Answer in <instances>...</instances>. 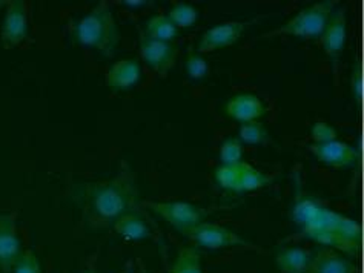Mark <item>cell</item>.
<instances>
[{"mask_svg": "<svg viewBox=\"0 0 364 273\" xmlns=\"http://www.w3.org/2000/svg\"><path fill=\"white\" fill-rule=\"evenodd\" d=\"M119 174L108 182L88 184L85 189V215L94 228H105L127 213L139 211L136 175L128 163H122Z\"/></svg>", "mask_w": 364, "mask_h": 273, "instance_id": "obj_1", "label": "cell"}, {"mask_svg": "<svg viewBox=\"0 0 364 273\" xmlns=\"http://www.w3.org/2000/svg\"><path fill=\"white\" fill-rule=\"evenodd\" d=\"M74 40L86 48L99 51L105 57H112L120 40V33L107 0H102L74 26Z\"/></svg>", "mask_w": 364, "mask_h": 273, "instance_id": "obj_2", "label": "cell"}, {"mask_svg": "<svg viewBox=\"0 0 364 273\" xmlns=\"http://www.w3.org/2000/svg\"><path fill=\"white\" fill-rule=\"evenodd\" d=\"M337 2L335 0H323V2L314 4L301 9L292 18L277 30L262 35L263 39H272V37H300V39H315L324 31L332 11Z\"/></svg>", "mask_w": 364, "mask_h": 273, "instance_id": "obj_3", "label": "cell"}, {"mask_svg": "<svg viewBox=\"0 0 364 273\" xmlns=\"http://www.w3.org/2000/svg\"><path fill=\"white\" fill-rule=\"evenodd\" d=\"M183 235L194 241L197 246L205 249H231V247H245V249H258L254 244L247 243L240 235L234 233L226 228H222L218 224L213 223H200L194 228H191L183 232Z\"/></svg>", "mask_w": 364, "mask_h": 273, "instance_id": "obj_4", "label": "cell"}, {"mask_svg": "<svg viewBox=\"0 0 364 273\" xmlns=\"http://www.w3.org/2000/svg\"><path fill=\"white\" fill-rule=\"evenodd\" d=\"M143 206L181 233L203 223L208 215L206 211L188 201H145Z\"/></svg>", "mask_w": 364, "mask_h": 273, "instance_id": "obj_5", "label": "cell"}, {"mask_svg": "<svg viewBox=\"0 0 364 273\" xmlns=\"http://www.w3.org/2000/svg\"><path fill=\"white\" fill-rule=\"evenodd\" d=\"M28 37V14L23 0H8L0 26V42L5 50L17 48Z\"/></svg>", "mask_w": 364, "mask_h": 273, "instance_id": "obj_6", "label": "cell"}, {"mask_svg": "<svg viewBox=\"0 0 364 273\" xmlns=\"http://www.w3.org/2000/svg\"><path fill=\"white\" fill-rule=\"evenodd\" d=\"M140 54L152 71L166 77L177 62L178 50L171 42L152 40L140 31Z\"/></svg>", "mask_w": 364, "mask_h": 273, "instance_id": "obj_7", "label": "cell"}, {"mask_svg": "<svg viewBox=\"0 0 364 273\" xmlns=\"http://www.w3.org/2000/svg\"><path fill=\"white\" fill-rule=\"evenodd\" d=\"M257 21L251 22H225L208 30L198 42V54H208L222 48H228L240 40L249 26L254 25Z\"/></svg>", "mask_w": 364, "mask_h": 273, "instance_id": "obj_8", "label": "cell"}, {"mask_svg": "<svg viewBox=\"0 0 364 273\" xmlns=\"http://www.w3.org/2000/svg\"><path fill=\"white\" fill-rule=\"evenodd\" d=\"M22 246L17 235V215L0 213V273H11Z\"/></svg>", "mask_w": 364, "mask_h": 273, "instance_id": "obj_9", "label": "cell"}, {"mask_svg": "<svg viewBox=\"0 0 364 273\" xmlns=\"http://www.w3.org/2000/svg\"><path fill=\"white\" fill-rule=\"evenodd\" d=\"M309 150L320 163L335 169H350L358 163L360 158L357 147L338 140L329 143H312Z\"/></svg>", "mask_w": 364, "mask_h": 273, "instance_id": "obj_10", "label": "cell"}, {"mask_svg": "<svg viewBox=\"0 0 364 273\" xmlns=\"http://www.w3.org/2000/svg\"><path fill=\"white\" fill-rule=\"evenodd\" d=\"M346 37H348L346 11H344V8L333 9L321 34V46L324 52L328 54V57L331 59L333 68H337L341 52L344 50V46H346Z\"/></svg>", "mask_w": 364, "mask_h": 273, "instance_id": "obj_11", "label": "cell"}, {"mask_svg": "<svg viewBox=\"0 0 364 273\" xmlns=\"http://www.w3.org/2000/svg\"><path fill=\"white\" fill-rule=\"evenodd\" d=\"M323 209V204L318 203L317 199H314L303 189L300 174H294V201H292V211L291 216L296 225L304 229L317 213Z\"/></svg>", "mask_w": 364, "mask_h": 273, "instance_id": "obj_12", "label": "cell"}, {"mask_svg": "<svg viewBox=\"0 0 364 273\" xmlns=\"http://www.w3.org/2000/svg\"><path fill=\"white\" fill-rule=\"evenodd\" d=\"M306 273H358V267L337 250L320 247L311 253Z\"/></svg>", "mask_w": 364, "mask_h": 273, "instance_id": "obj_13", "label": "cell"}, {"mask_svg": "<svg viewBox=\"0 0 364 273\" xmlns=\"http://www.w3.org/2000/svg\"><path fill=\"white\" fill-rule=\"evenodd\" d=\"M225 111L229 117L240 123L257 121L266 114L263 101L254 94H240V96L231 99L226 103Z\"/></svg>", "mask_w": 364, "mask_h": 273, "instance_id": "obj_14", "label": "cell"}, {"mask_svg": "<svg viewBox=\"0 0 364 273\" xmlns=\"http://www.w3.org/2000/svg\"><path fill=\"white\" fill-rule=\"evenodd\" d=\"M141 68L137 60L127 59L112 65L107 72V87L112 91H127L140 82Z\"/></svg>", "mask_w": 364, "mask_h": 273, "instance_id": "obj_15", "label": "cell"}, {"mask_svg": "<svg viewBox=\"0 0 364 273\" xmlns=\"http://www.w3.org/2000/svg\"><path fill=\"white\" fill-rule=\"evenodd\" d=\"M311 260V252L299 246L280 247L275 253L277 267L282 273H306Z\"/></svg>", "mask_w": 364, "mask_h": 273, "instance_id": "obj_16", "label": "cell"}, {"mask_svg": "<svg viewBox=\"0 0 364 273\" xmlns=\"http://www.w3.org/2000/svg\"><path fill=\"white\" fill-rule=\"evenodd\" d=\"M114 230L128 241H141L149 237V228L139 213H127L112 224Z\"/></svg>", "mask_w": 364, "mask_h": 273, "instance_id": "obj_17", "label": "cell"}, {"mask_svg": "<svg viewBox=\"0 0 364 273\" xmlns=\"http://www.w3.org/2000/svg\"><path fill=\"white\" fill-rule=\"evenodd\" d=\"M306 238L321 244L323 247H328L332 250H341L344 253H348V255H350V257H357L360 253V249H361L360 243L352 241L346 237H343L341 233L333 232V230L315 232V233H311L309 237H306Z\"/></svg>", "mask_w": 364, "mask_h": 273, "instance_id": "obj_18", "label": "cell"}, {"mask_svg": "<svg viewBox=\"0 0 364 273\" xmlns=\"http://www.w3.org/2000/svg\"><path fill=\"white\" fill-rule=\"evenodd\" d=\"M146 37L152 40H160V42H171L172 39H176L178 30L177 26L169 21L168 16L157 14L154 17H151L145 31H143Z\"/></svg>", "mask_w": 364, "mask_h": 273, "instance_id": "obj_19", "label": "cell"}, {"mask_svg": "<svg viewBox=\"0 0 364 273\" xmlns=\"http://www.w3.org/2000/svg\"><path fill=\"white\" fill-rule=\"evenodd\" d=\"M169 273H203L200 252L196 247H181Z\"/></svg>", "mask_w": 364, "mask_h": 273, "instance_id": "obj_20", "label": "cell"}, {"mask_svg": "<svg viewBox=\"0 0 364 273\" xmlns=\"http://www.w3.org/2000/svg\"><path fill=\"white\" fill-rule=\"evenodd\" d=\"M272 178L269 175L263 174L262 171H258L254 166L242 163V172H240V180H238V187L237 192H252L258 191L262 187L271 184Z\"/></svg>", "mask_w": 364, "mask_h": 273, "instance_id": "obj_21", "label": "cell"}, {"mask_svg": "<svg viewBox=\"0 0 364 273\" xmlns=\"http://www.w3.org/2000/svg\"><path fill=\"white\" fill-rule=\"evenodd\" d=\"M238 140H240V143L249 146H258L266 145L269 135H267L260 121H249V123H242L240 130H238Z\"/></svg>", "mask_w": 364, "mask_h": 273, "instance_id": "obj_22", "label": "cell"}, {"mask_svg": "<svg viewBox=\"0 0 364 273\" xmlns=\"http://www.w3.org/2000/svg\"><path fill=\"white\" fill-rule=\"evenodd\" d=\"M168 17H169V21L174 23L177 26V30H178V28L193 26L197 22L198 13L193 5L185 4V2H178L171 8Z\"/></svg>", "mask_w": 364, "mask_h": 273, "instance_id": "obj_23", "label": "cell"}, {"mask_svg": "<svg viewBox=\"0 0 364 273\" xmlns=\"http://www.w3.org/2000/svg\"><path fill=\"white\" fill-rule=\"evenodd\" d=\"M243 163V162H242ZM242 163L234 165V166H220L215 169V182L220 187H223L226 191L237 192L238 180H240V172H242Z\"/></svg>", "mask_w": 364, "mask_h": 273, "instance_id": "obj_24", "label": "cell"}, {"mask_svg": "<svg viewBox=\"0 0 364 273\" xmlns=\"http://www.w3.org/2000/svg\"><path fill=\"white\" fill-rule=\"evenodd\" d=\"M243 157V146L240 140L235 137L226 138L222 146H220V162L223 166H234L242 163Z\"/></svg>", "mask_w": 364, "mask_h": 273, "instance_id": "obj_25", "label": "cell"}, {"mask_svg": "<svg viewBox=\"0 0 364 273\" xmlns=\"http://www.w3.org/2000/svg\"><path fill=\"white\" fill-rule=\"evenodd\" d=\"M185 65H186L188 75L194 80H203L209 72L208 62L203 59L202 54H198L197 51H194L193 46H191V48L188 50Z\"/></svg>", "mask_w": 364, "mask_h": 273, "instance_id": "obj_26", "label": "cell"}, {"mask_svg": "<svg viewBox=\"0 0 364 273\" xmlns=\"http://www.w3.org/2000/svg\"><path fill=\"white\" fill-rule=\"evenodd\" d=\"M11 273H42L41 261L33 250H22Z\"/></svg>", "mask_w": 364, "mask_h": 273, "instance_id": "obj_27", "label": "cell"}, {"mask_svg": "<svg viewBox=\"0 0 364 273\" xmlns=\"http://www.w3.org/2000/svg\"><path fill=\"white\" fill-rule=\"evenodd\" d=\"M311 137L314 143H329V141L337 140L338 134L333 126L329 123H324V121H317L311 128Z\"/></svg>", "mask_w": 364, "mask_h": 273, "instance_id": "obj_28", "label": "cell"}, {"mask_svg": "<svg viewBox=\"0 0 364 273\" xmlns=\"http://www.w3.org/2000/svg\"><path fill=\"white\" fill-rule=\"evenodd\" d=\"M350 88H352V94H353V99H355L357 106L361 108V103H363V68H361L360 59H355V62H353Z\"/></svg>", "mask_w": 364, "mask_h": 273, "instance_id": "obj_29", "label": "cell"}, {"mask_svg": "<svg viewBox=\"0 0 364 273\" xmlns=\"http://www.w3.org/2000/svg\"><path fill=\"white\" fill-rule=\"evenodd\" d=\"M122 5L132 9H141L146 6H152V2H149V0H124V2H122Z\"/></svg>", "mask_w": 364, "mask_h": 273, "instance_id": "obj_30", "label": "cell"}, {"mask_svg": "<svg viewBox=\"0 0 364 273\" xmlns=\"http://www.w3.org/2000/svg\"><path fill=\"white\" fill-rule=\"evenodd\" d=\"M80 273H97V272H95L94 269H86V270H83V272H80Z\"/></svg>", "mask_w": 364, "mask_h": 273, "instance_id": "obj_31", "label": "cell"}, {"mask_svg": "<svg viewBox=\"0 0 364 273\" xmlns=\"http://www.w3.org/2000/svg\"><path fill=\"white\" fill-rule=\"evenodd\" d=\"M120 273H131L129 270H123V272H120Z\"/></svg>", "mask_w": 364, "mask_h": 273, "instance_id": "obj_32", "label": "cell"}]
</instances>
